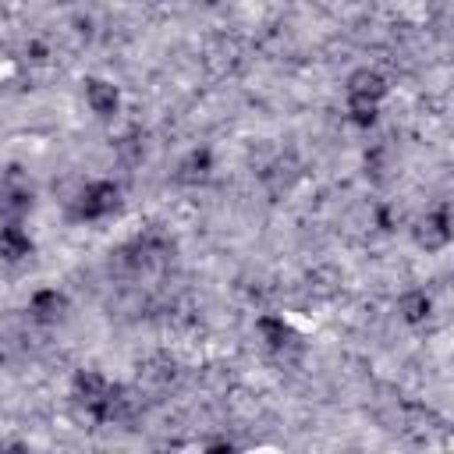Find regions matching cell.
I'll return each mask as SVG.
<instances>
[{
    "label": "cell",
    "mask_w": 454,
    "mask_h": 454,
    "mask_svg": "<svg viewBox=\"0 0 454 454\" xmlns=\"http://www.w3.org/2000/svg\"><path fill=\"white\" fill-rule=\"evenodd\" d=\"M397 309H401V316H404L408 323H422V319L429 316L433 301H429V294H426V291H408V294H401Z\"/></svg>",
    "instance_id": "obj_5"
},
{
    "label": "cell",
    "mask_w": 454,
    "mask_h": 454,
    "mask_svg": "<svg viewBox=\"0 0 454 454\" xmlns=\"http://www.w3.org/2000/svg\"><path fill=\"white\" fill-rule=\"evenodd\" d=\"M85 103L92 106V114H99V117H110V114L117 110L121 96H117V89H114L110 82H103V78H92V82H85Z\"/></svg>",
    "instance_id": "obj_3"
},
{
    "label": "cell",
    "mask_w": 454,
    "mask_h": 454,
    "mask_svg": "<svg viewBox=\"0 0 454 454\" xmlns=\"http://www.w3.org/2000/svg\"><path fill=\"white\" fill-rule=\"evenodd\" d=\"M28 206H32V188L18 174H7L0 181V216L7 223H18V216L28 213Z\"/></svg>",
    "instance_id": "obj_1"
},
{
    "label": "cell",
    "mask_w": 454,
    "mask_h": 454,
    "mask_svg": "<svg viewBox=\"0 0 454 454\" xmlns=\"http://www.w3.org/2000/svg\"><path fill=\"white\" fill-rule=\"evenodd\" d=\"M32 252V241H28V234L18 227V223H7L4 231H0V255L4 259H25Z\"/></svg>",
    "instance_id": "obj_4"
},
{
    "label": "cell",
    "mask_w": 454,
    "mask_h": 454,
    "mask_svg": "<svg viewBox=\"0 0 454 454\" xmlns=\"http://www.w3.org/2000/svg\"><path fill=\"white\" fill-rule=\"evenodd\" d=\"M114 206H117V188L114 184H92V188L82 192V202H78L82 216H89V220L106 216Z\"/></svg>",
    "instance_id": "obj_2"
}]
</instances>
